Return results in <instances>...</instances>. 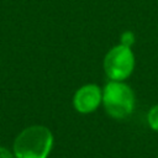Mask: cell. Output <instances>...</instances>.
<instances>
[{
	"label": "cell",
	"instance_id": "3",
	"mask_svg": "<svg viewBox=\"0 0 158 158\" xmlns=\"http://www.w3.org/2000/svg\"><path fill=\"white\" fill-rule=\"evenodd\" d=\"M135 68V56L130 47L117 44L104 58V70L109 79L122 81L131 75Z\"/></svg>",
	"mask_w": 158,
	"mask_h": 158
},
{
	"label": "cell",
	"instance_id": "6",
	"mask_svg": "<svg viewBox=\"0 0 158 158\" xmlns=\"http://www.w3.org/2000/svg\"><path fill=\"white\" fill-rule=\"evenodd\" d=\"M133 42H135V35L131 31H126V32L122 33V36H121V43L120 44L131 48V46L133 44Z\"/></svg>",
	"mask_w": 158,
	"mask_h": 158
},
{
	"label": "cell",
	"instance_id": "5",
	"mask_svg": "<svg viewBox=\"0 0 158 158\" xmlns=\"http://www.w3.org/2000/svg\"><path fill=\"white\" fill-rule=\"evenodd\" d=\"M147 121L153 131H158V105H154L149 109L147 115Z\"/></svg>",
	"mask_w": 158,
	"mask_h": 158
},
{
	"label": "cell",
	"instance_id": "4",
	"mask_svg": "<svg viewBox=\"0 0 158 158\" xmlns=\"http://www.w3.org/2000/svg\"><path fill=\"white\" fill-rule=\"evenodd\" d=\"M101 102L102 91L95 84H86L80 86L73 96L74 109L80 114H90L95 111Z\"/></svg>",
	"mask_w": 158,
	"mask_h": 158
},
{
	"label": "cell",
	"instance_id": "2",
	"mask_svg": "<svg viewBox=\"0 0 158 158\" xmlns=\"http://www.w3.org/2000/svg\"><path fill=\"white\" fill-rule=\"evenodd\" d=\"M102 104L105 111L111 117L121 120L132 114L135 107V94L127 84L111 80L102 90Z\"/></svg>",
	"mask_w": 158,
	"mask_h": 158
},
{
	"label": "cell",
	"instance_id": "1",
	"mask_svg": "<svg viewBox=\"0 0 158 158\" xmlns=\"http://www.w3.org/2000/svg\"><path fill=\"white\" fill-rule=\"evenodd\" d=\"M53 146V135L46 126L35 125L19 133L14 142L15 158H47Z\"/></svg>",
	"mask_w": 158,
	"mask_h": 158
},
{
	"label": "cell",
	"instance_id": "7",
	"mask_svg": "<svg viewBox=\"0 0 158 158\" xmlns=\"http://www.w3.org/2000/svg\"><path fill=\"white\" fill-rule=\"evenodd\" d=\"M0 158H15V156L6 148L0 147Z\"/></svg>",
	"mask_w": 158,
	"mask_h": 158
}]
</instances>
